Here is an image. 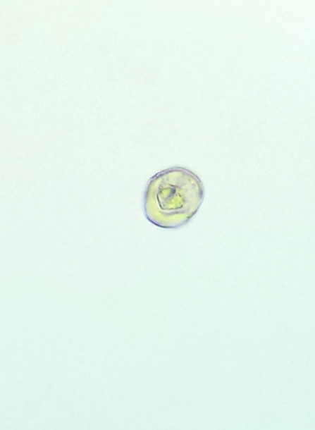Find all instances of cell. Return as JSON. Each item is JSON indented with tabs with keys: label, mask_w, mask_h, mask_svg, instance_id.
<instances>
[{
	"label": "cell",
	"mask_w": 315,
	"mask_h": 430,
	"mask_svg": "<svg viewBox=\"0 0 315 430\" xmlns=\"http://www.w3.org/2000/svg\"><path fill=\"white\" fill-rule=\"evenodd\" d=\"M204 186L192 171L175 166L156 173L148 182L144 211L149 221L163 229H178L198 213Z\"/></svg>",
	"instance_id": "6da1fadb"
}]
</instances>
